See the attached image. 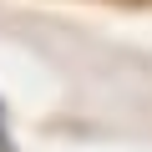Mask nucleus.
I'll return each mask as SVG.
<instances>
[{
    "label": "nucleus",
    "mask_w": 152,
    "mask_h": 152,
    "mask_svg": "<svg viewBox=\"0 0 152 152\" xmlns=\"http://www.w3.org/2000/svg\"><path fill=\"white\" fill-rule=\"evenodd\" d=\"M0 117H5V102H0ZM0 152H10V137H5V122H0Z\"/></svg>",
    "instance_id": "f257e3e1"
}]
</instances>
